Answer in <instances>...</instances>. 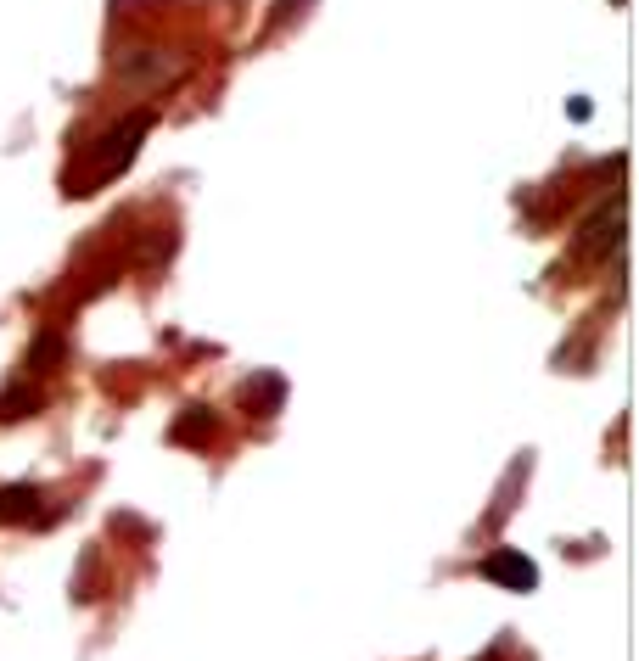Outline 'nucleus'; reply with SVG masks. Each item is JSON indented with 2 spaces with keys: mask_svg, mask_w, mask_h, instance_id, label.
Instances as JSON below:
<instances>
[{
  "mask_svg": "<svg viewBox=\"0 0 639 661\" xmlns=\"http://www.w3.org/2000/svg\"><path fill=\"white\" fill-rule=\"evenodd\" d=\"M146 129H152V113H135V118H124V124L113 129V135H101V141H96V174H90V185H101V180H113V174H124L129 163H135V152H141Z\"/></svg>",
  "mask_w": 639,
  "mask_h": 661,
  "instance_id": "1",
  "label": "nucleus"
},
{
  "mask_svg": "<svg viewBox=\"0 0 639 661\" xmlns=\"http://www.w3.org/2000/svg\"><path fill=\"white\" fill-rule=\"evenodd\" d=\"M477 572H483L488 583H499V589H511V594H533V589H539V566L527 561L522 549H488Z\"/></svg>",
  "mask_w": 639,
  "mask_h": 661,
  "instance_id": "2",
  "label": "nucleus"
},
{
  "mask_svg": "<svg viewBox=\"0 0 639 661\" xmlns=\"http://www.w3.org/2000/svg\"><path fill=\"white\" fill-rule=\"evenodd\" d=\"M242 409L247 415H275V409H281V398H286V381L275 376V370H258V376H247L242 381Z\"/></svg>",
  "mask_w": 639,
  "mask_h": 661,
  "instance_id": "3",
  "label": "nucleus"
},
{
  "mask_svg": "<svg viewBox=\"0 0 639 661\" xmlns=\"http://www.w3.org/2000/svg\"><path fill=\"white\" fill-rule=\"evenodd\" d=\"M40 488L34 482H12V488H0V527H12V521H40Z\"/></svg>",
  "mask_w": 639,
  "mask_h": 661,
  "instance_id": "4",
  "label": "nucleus"
},
{
  "mask_svg": "<svg viewBox=\"0 0 639 661\" xmlns=\"http://www.w3.org/2000/svg\"><path fill=\"white\" fill-rule=\"evenodd\" d=\"M213 432H219V421H213V409H208V404H191V409L180 415V421L169 426L174 443H208Z\"/></svg>",
  "mask_w": 639,
  "mask_h": 661,
  "instance_id": "5",
  "label": "nucleus"
},
{
  "mask_svg": "<svg viewBox=\"0 0 639 661\" xmlns=\"http://www.w3.org/2000/svg\"><path fill=\"white\" fill-rule=\"evenodd\" d=\"M68 359V342H62V331H45V337H34V353H29V365L40 370V376H51V370Z\"/></svg>",
  "mask_w": 639,
  "mask_h": 661,
  "instance_id": "6",
  "label": "nucleus"
},
{
  "mask_svg": "<svg viewBox=\"0 0 639 661\" xmlns=\"http://www.w3.org/2000/svg\"><path fill=\"white\" fill-rule=\"evenodd\" d=\"M34 409H40V393H23V387L0 393V421H23V415H34Z\"/></svg>",
  "mask_w": 639,
  "mask_h": 661,
  "instance_id": "7",
  "label": "nucleus"
},
{
  "mask_svg": "<svg viewBox=\"0 0 639 661\" xmlns=\"http://www.w3.org/2000/svg\"><path fill=\"white\" fill-rule=\"evenodd\" d=\"M118 73H124V79H152V73H163V62H157L152 51H129V57L118 62Z\"/></svg>",
  "mask_w": 639,
  "mask_h": 661,
  "instance_id": "8",
  "label": "nucleus"
},
{
  "mask_svg": "<svg viewBox=\"0 0 639 661\" xmlns=\"http://www.w3.org/2000/svg\"><path fill=\"white\" fill-rule=\"evenodd\" d=\"M129 6H135V0H113V12H129Z\"/></svg>",
  "mask_w": 639,
  "mask_h": 661,
  "instance_id": "9",
  "label": "nucleus"
}]
</instances>
